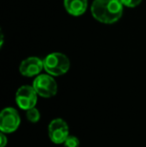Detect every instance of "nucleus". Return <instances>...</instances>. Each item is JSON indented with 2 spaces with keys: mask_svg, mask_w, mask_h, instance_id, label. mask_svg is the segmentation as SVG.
I'll return each instance as SVG.
<instances>
[{
  "mask_svg": "<svg viewBox=\"0 0 146 147\" xmlns=\"http://www.w3.org/2000/svg\"><path fill=\"white\" fill-rule=\"evenodd\" d=\"M20 125V117L16 109L7 107L0 114V130L4 133H12Z\"/></svg>",
  "mask_w": 146,
  "mask_h": 147,
  "instance_id": "nucleus-5",
  "label": "nucleus"
},
{
  "mask_svg": "<svg viewBox=\"0 0 146 147\" xmlns=\"http://www.w3.org/2000/svg\"><path fill=\"white\" fill-rule=\"evenodd\" d=\"M44 69L52 76H60L65 74L70 67V61L66 55L59 52L50 53L43 60Z\"/></svg>",
  "mask_w": 146,
  "mask_h": 147,
  "instance_id": "nucleus-2",
  "label": "nucleus"
},
{
  "mask_svg": "<svg viewBox=\"0 0 146 147\" xmlns=\"http://www.w3.org/2000/svg\"><path fill=\"white\" fill-rule=\"evenodd\" d=\"M32 86L36 90L37 94L44 98H50L57 93V83L50 74L37 75Z\"/></svg>",
  "mask_w": 146,
  "mask_h": 147,
  "instance_id": "nucleus-3",
  "label": "nucleus"
},
{
  "mask_svg": "<svg viewBox=\"0 0 146 147\" xmlns=\"http://www.w3.org/2000/svg\"><path fill=\"white\" fill-rule=\"evenodd\" d=\"M6 144H7V138L4 135V132H1V144H0V147H5Z\"/></svg>",
  "mask_w": 146,
  "mask_h": 147,
  "instance_id": "nucleus-12",
  "label": "nucleus"
},
{
  "mask_svg": "<svg viewBox=\"0 0 146 147\" xmlns=\"http://www.w3.org/2000/svg\"><path fill=\"white\" fill-rule=\"evenodd\" d=\"M64 7L70 15L80 16L87 9V0H64Z\"/></svg>",
  "mask_w": 146,
  "mask_h": 147,
  "instance_id": "nucleus-8",
  "label": "nucleus"
},
{
  "mask_svg": "<svg viewBox=\"0 0 146 147\" xmlns=\"http://www.w3.org/2000/svg\"><path fill=\"white\" fill-rule=\"evenodd\" d=\"M64 145L66 147H79L80 141L76 136L69 135L68 137L66 138V140H65Z\"/></svg>",
  "mask_w": 146,
  "mask_h": 147,
  "instance_id": "nucleus-10",
  "label": "nucleus"
},
{
  "mask_svg": "<svg viewBox=\"0 0 146 147\" xmlns=\"http://www.w3.org/2000/svg\"><path fill=\"white\" fill-rule=\"evenodd\" d=\"M123 6L121 0H94L91 4V13L97 21L112 24L121 18Z\"/></svg>",
  "mask_w": 146,
  "mask_h": 147,
  "instance_id": "nucleus-1",
  "label": "nucleus"
},
{
  "mask_svg": "<svg viewBox=\"0 0 146 147\" xmlns=\"http://www.w3.org/2000/svg\"><path fill=\"white\" fill-rule=\"evenodd\" d=\"M44 69V63L43 60H41L38 57H28L24 59L20 63L19 71L21 75L26 77H32V76L39 75L40 72Z\"/></svg>",
  "mask_w": 146,
  "mask_h": 147,
  "instance_id": "nucleus-7",
  "label": "nucleus"
},
{
  "mask_svg": "<svg viewBox=\"0 0 146 147\" xmlns=\"http://www.w3.org/2000/svg\"><path fill=\"white\" fill-rule=\"evenodd\" d=\"M37 92L33 86L23 85L18 88L15 94V100L19 108L28 110L35 107L37 102Z\"/></svg>",
  "mask_w": 146,
  "mask_h": 147,
  "instance_id": "nucleus-4",
  "label": "nucleus"
},
{
  "mask_svg": "<svg viewBox=\"0 0 146 147\" xmlns=\"http://www.w3.org/2000/svg\"><path fill=\"white\" fill-rule=\"evenodd\" d=\"M142 0H121L122 4L126 7H130V8H133V7H136L137 5L141 3Z\"/></svg>",
  "mask_w": 146,
  "mask_h": 147,
  "instance_id": "nucleus-11",
  "label": "nucleus"
},
{
  "mask_svg": "<svg viewBox=\"0 0 146 147\" xmlns=\"http://www.w3.org/2000/svg\"><path fill=\"white\" fill-rule=\"evenodd\" d=\"M48 135L55 144H62L69 136V127L63 119L57 118L50 122L48 126Z\"/></svg>",
  "mask_w": 146,
  "mask_h": 147,
  "instance_id": "nucleus-6",
  "label": "nucleus"
},
{
  "mask_svg": "<svg viewBox=\"0 0 146 147\" xmlns=\"http://www.w3.org/2000/svg\"><path fill=\"white\" fill-rule=\"evenodd\" d=\"M26 118L30 122H32V123H35V122L39 121V119H40V112L35 107L30 108L28 110H26Z\"/></svg>",
  "mask_w": 146,
  "mask_h": 147,
  "instance_id": "nucleus-9",
  "label": "nucleus"
}]
</instances>
